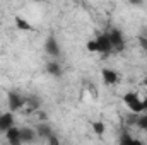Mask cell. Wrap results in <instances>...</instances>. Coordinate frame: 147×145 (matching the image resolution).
Returning a JSON list of instances; mask_svg holds the SVG:
<instances>
[{
  "label": "cell",
  "mask_w": 147,
  "mask_h": 145,
  "mask_svg": "<svg viewBox=\"0 0 147 145\" xmlns=\"http://www.w3.org/2000/svg\"><path fill=\"white\" fill-rule=\"evenodd\" d=\"M26 99H28V97L21 96L19 92H9L7 101H9V109H10V113H12V111H19L21 108H24V106H26Z\"/></svg>",
  "instance_id": "cell-1"
},
{
  "label": "cell",
  "mask_w": 147,
  "mask_h": 145,
  "mask_svg": "<svg viewBox=\"0 0 147 145\" xmlns=\"http://www.w3.org/2000/svg\"><path fill=\"white\" fill-rule=\"evenodd\" d=\"M108 38H110L111 48H113L115 51H121V50H123L125 41H123V34H121L120 29H111L110 34H108Z\"/></svg>",
  "instance_id": "cell-2"
},
{
  "label": "cell",
  "mask_w": 147,
  "mask_h": 145,
  "mask_svg": "<svg viewBox=\"0 0 147 145\" xmlns=\"http://www.w3.org/2000/svg\"><path fill=\"white\" fill-rule=\"evenodd\" d=\"M94 43H96V53H110L111 50V43H110V38L108 34H101V36H98L94 39Z\"/></svg>",
  "instance_id": "cell-3"
},
{
  "label": "cell",
  "mask_w": 147,
  "mask_h": 145,
  "mask_svg": "<svg viewBox=\"0 0 147 145\" xmlns=\"http://www.w3.org/2000/svg\"><path fill=\"white\" fill-rule=\"evenodd\" d=\"M14 126V114L9 113H2L0 114V132H9Z\"/></svg>",
  "instance_id": "cell-4"
},
{
  "label": "cell",
  "mask_w": 147,
  "mask_h": 145,
  "mask_svg": "<svg viewBox=\"0 0 147 145\" xmlns=\"http://www.w3.org/2000/svg\"><path fill=\"white\" fill-rule=\"evenodd\" d=\"M5 138H7L9 145H22L21 133H19V128L17 126H12L9 132H5Z\"/></svg>",
  "instance_id": "cell-5"
},
{
  "label": "cell",
  "mask_w": 147,
  "mask_h": 145,
  "mask_svg": "<svg viewBox=\"0 0 147 145\" xmlns=\"http://www.w3.org/2000/svg\"><path fill=\"white\" fill-rule=\"evenodd\" d=\"M101 75H103V82H105L106 85H115V84H118V80H120L118 73L115 72V70H110V68H103V70H101Z\"/></svg>",
  "instance_id": "cell-6"
},
{
  "label": "cell",
  "mask_w": 147,
  "mask_h": 145,
  "mask_svg": "<svg viewBox=\"0 0 147 145\" xmlns=\"http://www.w3.org/2000/svg\"><path fill=\"white\" fill-rule=\"evenodd\" d=\"M45 50H46V53L51 55V56H58V55H60V46H58V43H57L55 38H48V39H46Z\"/></svg>",
  "instance_id": "cell-7"
},
{
  "label": "cell",
  "mask_w": 147,
  "mask_h": 145,
  "mask_svg": "<svg viewBox=\"0 0 147 145\" xmlns=\"http://www.w3.org/2000/svg\"><path fill=\"white\" fill-rule=\"evenodd\" d=\"M19 133H21V140H22V144H31V142L36 138V130L28 128V126L19 128Z\"/></svg>",
  "instance_id": "cell-8"
},
{
  "label": "cell",
  "mask_w": 147,
  "mask_h": 145,
  "mask_svg": "<svg viewBox=\"0 0 147 145\" xmlns=\"http://www.w3.org/2000/svg\"><path fill=\"white\" fill-rule=\"evenodd\" d=\"M123 103H125L128 108L132 109V111H134V109H135V106L140 103V99H139V94H137V92H127V94L123 96Z\"/></svg>",
  "instance_id": "cell-9"
},
{
  "label": "cell",
  "mask_w": 147,
  "mask_h": 145,
  "mask_svg": "<svg viewBox=\"0 0 147 145\" xmlns=\"http://www.w3.org/2000/svg\"><path fill=\"white\" fill-rule=\"evenodd\" d=\"M36 135L39 137H43V138H50L51 135H53V132H51V128H50V125H46V123H39L36 128Z\"/></svg>",
  "instance_id": "cell-10"
},
{
  "label": "cell",
  "mask_w": 147,
  "mask_h": 145,
  "mask_svg": "<svg viewBox=\"0 0 147 145\" xmlns=\"http://www.w3.org/2000/svg\"><path fill=\"white\" fill-rule=\"evenodd\" d=\"M46 72L50 73V75L60 77V75H62V68H60V65H58V63L51 62V63H48V65H46Z\"/></svg>",
  "instance_id": "cell-11"
},
{
  "label": "cell",
  "mask_w": 147,
  "mask_h": 145,
  "mask_svg": "<svg viewBox=\"0 0 147 145\" xmlns=\"http://www.w3.org/2000/svg\"><path fill=\"white\" fill-rule=\"evenodd\" d=\"M14 21H16L17 29H21V31H31V29H33V28H31V24H29L28 21H24L22 17H16Z\"/></svg>",
  "instance_id": "cell-12"
},
{
  "label": "cell",
  "mask_w": 147,
  "mask_h": 145,
  "mask_svg": "<svg viewBox=\"0 0 147 145\" xmlns=\"http://www.w3.org/2000/svg\"><path fill=\"white\" fill-rule=\"evenodd\" d=\"M92 130H94V133H96L98 137H103L106 126H105V123H101V121H94V123H92Z\"/></svg>",
  "instance_id": "cell-13"
},
{
  "label": "cell",
  "mask_w": 147,
  "mask_h": 145,
  "mask_svg": "<svg viewBox=\"0 0 147 145\" xmlns=\"http://www.w3.org/2000/svg\"><path fill=\"white\" fill-rule=\"evenodd\" d=\"M26 106H28V111L31 113V111H36L39 108V99L38 97H29V99H26Z\"/></svg>",
  "instance_id": "cell-14"
},
{
  "label": "cell",
  "mask_w": 147,
  "mask_h": 145,
  "mask_svg": "<svg viewBox=\"0 0 147 145\" xmlns=\"http://www.w3.org/2000/svg\"><path fill=\"white\" fill-rule=\"evenodd\" d=\"M137 125H139V128H142L144 132H147V114H140L137 118Z\"/></svg>",
  "instance_id": "cell-15"
},
{
  "label": "cell",
  "mask_w": 147,
  "mask_h": 145,
  "mask_svg": "<svg viewBox=\"0 0 147 145\" xmlns=\"http://www.w3.org/2000/svg\"><path fill=\"white\" fill-rule=\"evenodd\" d=\"M120 145H134V138L128 133H123L121 138H120Z\"/></svg>",
  "instance_id": "cell-16"
},
{
  "label": "cell",
  "mask_w": 147,
  "mask_h": 145,
  "mask_svg": "<svg viewBox=\"0 0 147 145\" xmlns=\"http://www.w3.org/2000/svg\"><path fill=\"white\" fill-rule=\"evenodd\" d=\"M87 51L96 53V43H94V41H89V43H87Z\"/></svg>",
  "instance_id": "cell-17"
},
{
  "label": "cell",
  "mask_w": 147,
  "mask_h": 145,
  "mask_svg": "<svg viewBox=\"0 0 147 145\" xmlns=\"http://www.w3.org/2000/svg\"><path fill=\"white\" fill-rule=\"evenodd\" d=\"M48 142H50V145H60V142H58V138L55 137V133H53V135H51V137L48 138Z\"/></svg>",
  "instance_id": "cell-18"
},
{
  "label": "cell",
  "mask_w": 147,
  "mask_h": 145,
  "mask_svg": "<svg viewBox=\"0 0 147 145\" xmlns=\"http://www.w3.org/2000/svg\"><path fill=\"white\" fill-rule=\"evenodd\" d=\"M139 43H140V46H142V48H144V50L147 51V38L140 36V38H139Z\"/></svg>",
  "instance_id": "cell-19"
},
{
  "label": "cell",
  "mask_w": 147,
  "mask_h": 145,
  "mask_svg": "<svg viewBox=\"0 0 147 145\" xmlns=\"http://www.w3.org/2000/svg\"><path fill=\"white\" fill-rule=\"evenodd\" d=\"M134 145H144V144H142L140 140H135V138H134Z\"/></svg>",
  "instance_id": "cell-20"
},
{
  "label": "cell",
  "mask_w": 147,
  "mask_h": 145,
  "mask_svg": "<svg viewBox=\"0 0 147 145\" xmlns=\"http://www.w3.org/2000/svg\"><path fill=\"white\" fill-rule=\"evenodd\" d=\"M144 84H146V85H147V79H146V80H144Z\"/></svg>",
  "instance_id": "cell-21"
}]
</instances>
